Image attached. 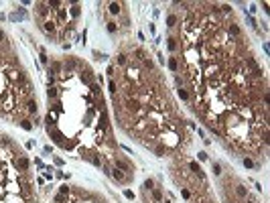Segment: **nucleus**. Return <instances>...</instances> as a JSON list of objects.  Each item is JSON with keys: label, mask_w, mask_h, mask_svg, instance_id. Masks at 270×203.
<instances>
[{"label": "nucleus", "mask_w": 270, "mask_h": 203, "mask_svg": "<svg viewBox=\"0 0 270 203\" xmlns=\"http://www.w3.org/2000/svg\"><path fill=\"white\" fill-rule=\"evenodd\" d=\"M244 167H246V169H254V161H252L250 156H246V158H244Z\"/></svg>", "instance_id": "obj_23"}, {"label": "nucleus", "mask_w": 270, "mask_h": 203, "mask_svg": "<svg viewBox=\"0 0 270 203\" xmlns=\"http://www.w3.org/2000/svg\"><path fill=\"white\" fill-rule=\"evenodd\" d=\"M167 47H169V51H171V53H175L177 49H179V43H177V39H175V37L167 39Z\"/></svg>", "instance_id": "obj_11"}, {"label": "nucleus", "mask_w": 270, "mask_h": 203, "mask_svg": "<svg viewBox=\"0 0 270 203\" xmlns=\"http://www.w3.org/2000/svg\"><path fill=\"white\" fill-rule=\"evenodd\" d=\"M179 98H181V100H185V102H187V100H189V92H187V89H185V88H179Z\"/></svg>", "instance_id": "obj_21"}, {"label": "nucleus", "mask_w": 270, "mask_h": 203, "mask_svg": "<svg viewBox=\"0 0 270 203\" xmlns=\"http://www.w3.org/2000/svg\"><path fill=\"white\" fill-rule=\"evenodd\" d=\"M110 177H112V179H116L118 183H128V181H130V177H126L122 171H118V169H112V175H110Z\"/></svg>", "instance_id": "obj_4"}, {"label": "nucleus", "mask_w": 270, "mask_h": 203, "mask_svg": "<svg viewBox=\"0 0 270 203\" xmlns=\"http://www.w3.org/2000/svg\"><path fill=\"white\" fill-rule=\"evenodd\" d=\"M69 191H71V189H69L67 185H61V187H59V193H61V195H69Z\"/></svg>", "instance_id": "obj_27"}, {"label": "nucleus", "mask_w": 270, "mask_h": 203, "mask_svg": "<svg viewBox=\"0 0 270 203\" xmlns=\"http://www.w3.org/2000/svg\"><path fill=\"white\" fill-rule=\"evenodd\" d=\"M28 167H31V162H28L27 156H18V158H16V169H20V171H28Z\"/></svg>", "instance_id": "obj_5"}, {"label": "nucleus", "mask_w": 270, "mask_h": 203, "mask_svg": "<svg viewBox=\"0 0 270 203\" xmlns=\"http://www.w3.org/2000/svg\"><path fill=\"white\" fill-rule=\"evenodd\" d=\"M122 6H124L122 2H110V4H108V10H110L112 14H116V16H118V14L122 12Z\"/></svg>", "instance_id": "obj_6"}, {"label": "nucleus", "mask_w": 270, "mask_h": 203, "mask_svg": "<svg viewBox=\"0 0 270 203\" xmlns=\"http://www.w3.org/2000/svg\"><path fill=\"white\" fill-rule=\"evenodd\" d=\"M81 67V63L79 61H75V59H67L65 61V63H63V71H65V73H71V71H75V69H79Z\"/></svg>", "instance_id": "obj_3"}, {"label": "nucleus", "mask_w": 270, "mask_h": 203, "mask_svg": "<svg viewBox=\"0 0 270 203\" xmlns=\"http://www.w3.org/2000/svg\"><path fill=\"white\" fill-rule=\"evenodd\" d=\"M69 14L73 16V20H77V18L81 16V6L77 4V2H73V4H71V8H69Z\"/></svg>", "instance_id": "obj_7"}, {"label": "nucleus", "mask_w": 270, "mask_h": 203, "mask_svg": "<svg viewBox=\"0 0 270 203\" xmlns=\"http://www.w3.org/2000/svg\"><path fill=\"white\" fill-rule=\"evenodd\" d=\"M144 189L152 191V189H155V181H152V179H146V181H144Z\"/></svg>", "instance_id": "obj_22"}, {"label": "nucleus", "mask_w": 270, "mask_h": 203, "mask_svg": "<svg viewBox=\"0 0 270 203\" xmlns=\"http://www.w3.org/2000/svg\"><path fill=\"white\" fill-rule=\"evenodd\" d=\"M134 55H136V59H140V61H144V59H146V57H144V51H142V49H136V51H134Z\"/></svg>", "instance_id": "obj_25"}, {"label": "nucleus", "mask_w": 270, "mask_h": 203, "mask_svg": "<svg viewBox=\"0 0 270 203\" xmlns=\"http://www.w3.org/2000/svg\"><path fill=\"white\" fill-rule=\"evenodd\" d=\"M114 167L118 171H122V173H132V171H134V167H132L126 158H114Z\"/></svg>", "instance_id": "obj_2"}, {"label": "nucleus", "mask_w": 270, "mask_h": 203, "mask_svg": "<svg viewBox=\"0 0 270 203\" xmlns=\"http://www.w3.org/2000/svg\"><path fill=\"white\" fill-rule=\"evenodd\" d=\"M37 110H39V106H37V100H33V98H31V100L27 102V112H28V114H37Z\"/></svg>", "instance_id": "obj_9"}, {"label": "nucleus", "mask_w": 270, "mask_h": 203, "mask_svg": "<svg viewBox=\"0 0 270 203\" xmlns=\"http://www.w3.org/2000/svg\"><path fill=\"white\" fill-rule=\"evenodd\" d=\"M167 150H169V148H167L165 144H158V146L155 148V152H156V156H165V155H167Z\"/></svg>", "instance_id": "obj_17"}, {"label": "nucleus", "mask_w": 270, "mask_h": 203, "mask_svg": "<svg viewBox=\"0 0 270 203\" xmlns=\"http://www.w3.org/2000/svg\"><path fill=\"white\" fill-rule=\"evenodd\" d=\"M57 95H59V88H57V85H49V89H47V98H49V100H55Z\"/></svg>", "instance_id": "obj_12"}, {"label": "nucleus", "mask_w": 270, "mask_h": 203, "mask_svg": "<svg viewBox=\"0 0 270 203\" xmlns=\"http://www.w3.org/2000/svg\"><path fill=\"white\" fill-rule=\"evenodd\" d=\"M4 39H6V35H4V31L0 28V43H4Z\"/></svg>", "instance_id": "obj_36"}, {"label": "nucleus", "mask_w": 270, "mask_h": 203, "mask_svg": "<svg viewBox=\"0 0 270 203\" xmlns=\"http://www.w3.org/2000/svg\"><path fill=\"white\" fill-rule=\"evenodd\" d=\"M169 69L179 73V57H169Z\"/></svg>", "instance_id": "obj_10"}, {"label": "nucleus", "mask_w": 270, "mask_h": 203, "mask_svg": "<svg viewBox=\"0 0 270 203\" xmlns=\"http://www.w3.org/2000/svg\"><path fill=\"white\" fill-rule=\"evenodd\" d=\"M41 63H45V65L49 63V57L45 55V49H41Z\"/></svg>", "instance_id": "obj_28"}, {"label": "nucleus", "mask_w": 270, "mask_h": 203, "mask_svg": "<svg viewBox=\"0 0 270 203\" xmlns=\"http://www.w3.org/2000/svg\"><path fill=\"white\" fill-rule=\"evenodd\" d=\"M181 193H183V197H185V199H189V197H191L189 189H181Z\"/></svg>", "instance_id": "obj_34"}, {"label": "nucleus", "mask_w": 270, "mask_h": 203, "mask_svg": "<svg viewBox=\"0 0 270 203\" xmlns=\"http://www.w3.org/2000/svg\"><path fill=\"white\" fill-rule=\"evenodd\" d=\"M18 124H20V128L27 130V132H31V130H33V124H31V120H28V118H22Z\"/></svg>", "instance_id": "obj_14"}, {"label": "nucleus", "mask_w": 270, "mask_h": 203, "mask_svg": "<svg viewBox=\"0 0 270 203\" xmlns=\"http://www.w3.org/2000/svg\"><path fill=\"white\" fill-rule=\"evenodd\" d=\"M144 67L146 69H155V63H152L150 59H144Z\"/></svg>", "instance_id": "obj_30"}, {"label": "nucleus", "mask_w": 270, "mask_h": 203, "mask_svg": "<svg viewBox=\"0 0 270 203\" xmlns=\"http://www.w3.org/2000/svg\"><path fill=\"white\" fill-rule=\"evenodd\" d=\"M213 175H222V165L219 162H213Z\"/></svg>", "instance_id": "obj_26"}, {"label": "nucleus", "mask_w": 270, "mask_h": 203, "mask_svg": "<svg viewBox=\"0 0 270 203\" xmlns=\"http://www.w3.org/2000/svg\"><path fill=\"white\" fill-rule=\"evenodd\" d=\"M55 201H57V203H65V201H67V195H61V193H59V195L55 197Z\"/></svg>", "instance_id": "obj_29"}, {"label": "nucleus", "mask_w": 270, "mask_h": 203, "mask_svg": "<svg viewBox=\"0 0 270 203\" xmlns=\"http://www.w3.org/2000/svg\"><path fill=\"white\" fill-rule=\"evenodd\" d=\"M219 8H222V10H223L225 14H232V8L228 6V4H223V6H219Z\"/></svg>", "instance_id": "obj_33"}, {"label": "nucleus", "mask_w": 270, "mask_h": 203, "mask_svg": "<svg viewBox=\"0 0 270 203\" xmlns=\"http://www.w3.org/2000/svg\"><path fill=\"white\" fill-rule=\"evenodd\" d=\"M106 28H108L110 35L118 33V22H114V20H108V22H106Z\"/></svg>", "instance_id": "obj_15"}, {"label": "nucleus", "mask_w": 270, "mask_h": 203, "mask_svg": "<svg viewBox=\"0 0 270 203\" xmlns=\"http://www.w3.org/2000/svg\"><path fill=\"white\" fill-rule=\"evenodd\" d=\"M108 88H110V92L116 95V92H118V85H116V81L114 79H110V83H108Z\"/></svg>", "instance_id": "obj_24"}, {"label": "nucleus", "mask_w": 270, "mask_h": 203, "mask_svg": "<svg viewBox=\"0 0 270 203\" xmlns=\"http://www.w3.org/2000/svg\"><path fill=\"white\" fill-rule=\"evenodd\" d=\"M41 28L45 31L47 37H57V25H55V20H43L41 22Z\"/></svg>", "instance_id": "obj_1"}, {"label": "nucleus", "mask_w": 270, "mask_h": 203, "mask_svg": "<svg viewBox=\"0 0 270 203\" xmlns=\"http://www.w3.org/2000/svg\"><path fill=\"white\" fill-rule=\"evenodd\" d=\"M197 158H199V161H205V158H207V152H197Z\"/></svg>", "instance_id": "obj_32"}, {"label": "nucleus", "mask_w": 270, "mask_h": 203, "mask_svg": "<svg viewBox=\"0 0 270 203\" xmlns=\"http://www.w3.org/2000/svg\"><path fill=\"white\" fill-rule=\"evenodd\" d=\"M114 71H116V69H114V65H110V67H108V75H110V77H114Z\"/></svg>", "instance_id": "obj_35"}, {"label": "nucleus", "mask_w": 270, "mask_h": 203, "mask_svg": "<svg viewBox=\"0 0 270 203\" xmlns=\"http://www.w3.org/2000/svg\"><path fill=\"white\" fill-rule=\"evenodd\" d=\"M124 197H126V199H134V193H132L130 189H126L124 191Z\"/></svg>", "instance_id": "obj_31"}, {"label": "nucleus", "mask_w": 270, "mask_h": 203, "mask_svg": "<svg viewBox=\"0 0 270 203\" xmlns=\"http://www.w3.org/2000/svg\"><path fill=\"white\" fill-rule=\"evenodd\" d=\"M189 169L193 171V173H195V175L199 177V179H201V181H205V175H203L201 167H199V165H197V162H189Z\"/></svg>", "instance_id": "obj_8"}, {"label": "nucleus", "mask_w": 270, "mask_h": 203, "mask_svg": "<svg viewBox=\"0 0 270 203\" xmlns=\"http://www.w3.org/2000/svg\"><path fill=\"white\" fill-rule=\"evenodd\" d=\"M177 22H179V16H177V14H169V16H167V25H169L171 28L175 27Z\"/></svg>", "instance_id": "obj_16"}, {"label": "nucleus", "mask_w": 270, "mask_h": 203, "mask_svg": "<svg viewBox=\"0 0 270 203\" xmlns=\"http://www.w3.org/2000/svg\"><path fill=\"white\" fill-rule=\"evenodd\" d=\"M236 195L240 197V199H246V197H248V189H246L244 185H236Z\"/></svg>", "instance_id": "obj_13"}, {"label": "nucleus", "mask_w": 270, "mask_h": 203, "mask_svg": "<svg viewBox=\"0 0 270 203\" xmlns=\"http://www.w3.org/2000/svg\"><path fill=\"white\" fill-rule=\"evenodd\" d=\"M228 31H230L232 35H236V37H240V35H242V31H240V27H238V25H230V28H228Z\"/></svg>", "instance_id": "obj_19"}, {"label": "nucleus", "mask_w": 270, "mask_h": 203, "mask_svg": "<svg viewBox=\"0 0 270 203\" xmlns=\"http://www.w3.org/2000/svg\"><path fill=\"white\" fill-rule=\"evenodd\" d=\"M118 63L126 67V65H128V55H126V53H120V55H118Z\"/></svg>", "instance_id": "obj_18"}, {"label": "nucleus", "mask_w": 270, "mask_h": 203, "mask_svg": "<svg viewBox=\"0 0 270 203\" xmlns=\"http://www.w3.org/2000/svg\"><path fill=\"white\" fill-rule=\"evenodd\" d=\"M162 203H167V201H162Z\"/></svg>", "instance_id": "obj_37"}, {"label": "nucleus", "mask_w": 270, "mask_h": 203, "mask_svg": "<svg viewBox=\"0 0 270 203\" xmlns=\"http://www.w3.org/2000/svg\"><path fill=\"white\" fill-rule=\"evenodd\" d=\"M152 197H155L156 203H162V193H161L158 189H152Z\"/></svg>", "instance_id": "obj_20"}]
</instances>
